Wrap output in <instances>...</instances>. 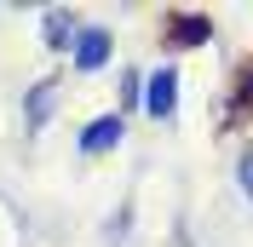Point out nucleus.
Returning a JSON list of instances; mask_svg holds the SVG:
<instances>
[{
    "label": "nucleus",
    "instance_id": "obj_1",
    "mask_svg": "<svg viewBox=\"0 0 253 247\" xmlns=\"http://www.w3.org/2000/svg\"><path fill=\"white\" fill-rule=\"evenodd\" d=\"M173 98H178V75L173 69H156V75L144 81V104H150V115H173Z\"/></svg>",
    "mask_w": 253,
    "mask_h": 247
},
{
    "label": "nucleus",
    "instance_id": "obj_2",
    "mask_svg": "<svg viewBox=\"0 0 253 247\" xmlns=\"http://www.w3.org/2000/svg\"><path fill=\"white\" fill-rule=\"evenodd\" d=\"M207 35H213V23H207L202 12H173L167 17V41H173V46H202Z\"/></svg>",
    "mask_w": 253,
    "mask_h": 247
},
{
    "label": "nucleus",
    "instance_id": "obj_3",
    "mask_svg": "<svg viewBox=\"0 0 253 247\" xmlns=\"http://www.w3.org/2000/svg\"><path fill=\"white\" fill-rule=\"evenodd\" d=\"M121 144V115H104V121H92L86 132H81V150L98 155V150H115Z\"/></svg>",
    "mask_w": 253,
    "mask_h": 247
},
{
    "label": "nucleus",
    "instance_id": "obj_4",
    "mask_svg": "<svg viewBox=\"0 0 253 247\" xmlns=\"http://www.w3.org/2000/svg\"><path fill=\"white\" fill-rule=\"evenodd\" d=\"M104 58H110V35H104V29H81L75 35V63H81V69H98Z\"/></svg>",
    "mask_w": 253,
    "mask_h": 247
},
{
    "label": "nucleus",
    "instance_id": "obj_5",
    "mask_svg": "<svg viewBox=\"0 0 253 247\" xmlns=\"http://www.w3.org/2000/svg\"><path fill=\"white\" fill-rule=\"evenodd\" d=\"M46 104H52V86H35V98H29V121L35 126L46 121Z\"/></svg>",
    "mask_w": 253,
    "mask_h": 247
}]
</instances>
